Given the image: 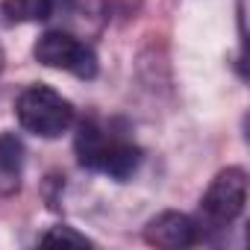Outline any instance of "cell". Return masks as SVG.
<instances>
[{
	"mask_svg": "<svg viewBox=\"0 0 250 250\" xmlns=\"http://www.w3.org/2000/svg\"><path fill=\"white\" fill-rule=\"evenodd\" d=\"M24 145L12 133H0V197H9L21 188Z\"/></svg>",
	"mask_w": 250,
	"mask_h": 250,
	"instance_id": "obj_6",
	"label": "cell"
},
{
	"mask_svg": "<svg viewBox=\"0 0 250 250\" xmlns=\"http://www.w3.org/2000/svg\"><path fill=\"white\" fill-rule=\"evenodd\" d=\"M145 241L162 250H183L200 241V224L186 212H162L147 221Z\"/></svg>",
	"mask_w": 250,
	"mask_h": 250,
	"instance_id": "obj_5",
	"label": "cell"
},
{
	"mask_svg": "<svg viewBox=\"0 0 250 250\" xmlns=\"http://www.w3.org/2000/svg\"><path fill=\"white\" fill-rule=\"evenodd\" d=\"M74 0H3V9L9 24H27V21H47L59 12H68Z\"/></svg>",
	"mask_w": 250,
	"mask_h": 250,
	"instance_id": "obj_7",
	"label": "cell"
},
{
	"mask_svg": "<svg viewBox=\"0 0 250 250\" xmlns=\"http://www.w3.org/2000/svg\"><path fill=\"white\" fill-rule=\"evenodd\" d=\"M39 241H42V244H77V247H91V238L74 232L71 227H53V229L44 232Z\"/></svg>",
	"mask_w": 250,
	"mask_h": 250,
	"instance_id": "obj_8",
	"label": "cell"
},
{
	"mask_svg": "<svg viewBox=\"0 0 250 250\" xmlns=\"http://www.w3.org/2000/svg\"><path fill=\"white\" fill-rule=\"evenodd\" d=\"M33 56L36 62H42L44 68H56V71H68L80 80H91L97 74V53L80 42L77 36L71 33H62V30H50L44 33L36 47H33Z\"/></svg>",
	"mask_w": 250,
	"mask_h": 250,
	"instance_id": "obj_3",
	"label": "cell"
},
{
	"mask_svg": "<svg viewBox=\"0 0 250 250\" xmlns=\"http://www.w3.org/2000/svg\"><path fill=\"white\" fill-rule=\"evenodd\" d=\"M74 150H77V159L83 168L109 174L112 180H127L142 162V150L130 139L106 130L94 118L80 121Z\"/></svg>",
	"mask_w": 250,
	"mask_h": 250,
	"instance_id": "obj_1",
	"label": "cell"
},
{
	"mask_svg": "<svg viewBox=\"0 0 250 250\" xmlns=\"http://www.w3.org/2000/svg\"><path fill=\"white\" fill-rule=\"evenodd\" d=\"M247 203V174L244 168H224L203 191L200 212L212 227L232 224Z\"/></svg>",
	"mask_w": 250,
	"mask_h": 250,
	"instance_id": "obj_4",
	"label": "cell"
},
{
	"mask_svg": "<svg viewBox=\"0 0 250 250\" xmlns=\"http://www.w3.org/2000/svg\"><path fill=\"white\" fill-rule=\"evenodd\" d=\"M18 124L39 139H59L74 124V103L50 85H30L15 103Z\"/></svg>",
	"mask_w": 250,
	"mask_h": 250,
	"instance_id": "obj_2",
	"label": "cell"
}]
</instances>
